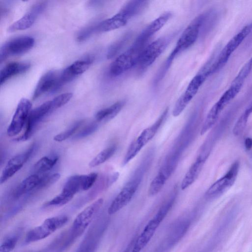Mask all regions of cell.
Wrapping results in <instances>:
<instances>
[{"label": "cell", "instance_id": "1f68e13d", "mask_svg": "<svg viewBox=\"0 0 252 252\" xmlns=\"http://www.w3.org/2000/svg\"><path fill=\"white\" fill-rule=\"evenodd\" d=\"M72 96V93H65L61 94L51 100L52 111L64 105L71 99Z\"/></svg>", "mask_w": 252, "mask_h": 252}, {"label": "cell", "instance_id": "7bdbcfd3", "mask_svg": "<svg viewBox=\"0 0 252 252\" xmlns=\"http://www.w3.org/2000/svg\"><path fill=\"white\" fill-rule=\"evenodd\" d=\"M247 110L250 113H252V103L250 107L247 109Z\"/></svg>", "mask_w": 252, "mask_h": 252}, {"label": "cell", "instance_id": "4dcf8cb0", "mask_svg": "<svg viewBox=\"0 0 252 252\" xmlns=\"http://www.w3.org/2000/svg\"><path fill=\"white\" fill-rule=\"evenodd\" d=\"M83 123V121H80L75 123L71 127H69L63 132L56 135L54 137V140L57 142H62L65 140L75 133L76 130L82 125Z\"/></svg>", "mask_w": 252, "mask_h": 252}, {"label": "cell", "instance_id": "3957f363", "mask_svg": "<svg viewBox=\"0 0 252 252\" xmlns=\"http://www.w3.org/2000/svg\"><path fill=\"white\" fill-rule=\"evenodd\" d=\"M168 113L166 108L157 120L150 126L144 129L140 134L129 145L123 160L124 166L133 159L141 149L154 137L157 132L165 121Z\"/></svg>", "mask_w": 252, "mask_h": 252}, {"label": "cell", "instance_id": "277c9868", "mask_svg": "<svg viewBox=\"0 0 252 252\" xmlns=\"http://www.w3.org/2000/svg\"><path fill=\"white\" fill-rule=\"evenodd\" d=\"M252 30V24L248 25L229 41L214 63L207 66V70L210 75L219 70L226 64L231 54L248 35Z\"/></svg>", "mask_w": 252, "mask_h": 252}, {"label": "cell", "instance_id": "ba28073f", "mask_svg": "<svg viewBox=\"0 0 252 252\" xmlns=\"http://www.w3.org/2000/svg\"><path fill=\"white\" fill-rule=\"evenodd\" d=\"M141 179L140 174L136 177L135 175L126 183L108 208L109 215H112L118 212L130 201L138 188Z\"/></svg>", "mask_w": 252, "mask_h": 252}, {"label": "cell", "instance_id": "52a82bcc", "mask_svg": "<svg viewBox=\"0 0 252 252\" xmlns=\"http://www.w3.org/2000/svg\"><path fill=\"white\" fill-rule=\"evenodd\" d=\"M208 77L205 73L200 71L191 79L185 91L175 104L172 111L174 117H178L183 112Z\"/></svg>", "mask_w": 252, "mask_h": 252}, {"label": "cell", "instance_id": "7c38bea8", "mask_svg": "<svg viewBox=\"0 0 252 252\" xmlns=\"http://www.w3.org/2000/svg\"><path fill=\"white\" fill-rule=\"evenodd\" d=\"M239 169V163L235 162L225 175L213 184L208 189L206 195L208 197H216L219 195L230 187L234 183Z\"/></svg>", "mask_w": 252, "mask_h": 252}, {"label": "cell", "instance_id": "d590c367", "mask_svg": "<svg viewBox=\"0 0 252 252\" xmlns=\"http://www.w3.org/2000/svg\"><path fill=\"white\" fill-rule=\"evenodd\" d=\"M252 68V57L244 65L233 81L243 84Z\"/></svg>", "mask_w": 252, "mask_h": 252}, {"label": "cell", "instance_id": "9a60e30c", "mask_svg": "<svg viewBox=\"0 0 252 252\" xmlns=\"http://www.w3.org/2000/svg\"><path fill=\"white\" fill-rule=\"evenodd\" d=\"M46 3L44 2L36 3L21 18L11 25L9 27L8 31L13 32L29 28L33 25L38 16L44 11Z\"/></svg>", "mask_w": 252, "mask_h": 252}, {"label": "cell", "instance_id": "2e32d148", "mask_svg": "<svg viewBox=\"0 0 252 252\" xmlns=\"http://www.w3.org/2000/svg\"><path fill=\"white\" fill-rule=\"evenodd\" d=\"M59 74L55 71H50L43 75L36 86L32 96L33 99H36L45 93L57 91Z\"/></svg>", "mask_w": 252, "mask_h": 252}, {"label": "cell", "instance_id": "9c48e42d", "mask_svg": "<svg viewBox=\"0 0 252 252\" xmlns=\"http://www.w3.org/2000/svg\"><path fill=\"white\" fill-rule=\"evenodd\" d=\"M34 43V39L29 36L17 37L6 42L0 47V63L10 56L25 53L33 47Z\"/></svg>", "mask_w": 252, "mask_h": 252}, {"label": "cell", "instance_id": "5bb4252c", "mask_svg": "<svg viewBox=\"0 0 252 252\" xmlns=\"http://www.w3.org/2000/svg\"><path fill=\"white\" fill-rule=\"evenodd\" d=\"M34 147L33 143L25 152L15 156L8 160L2 172L0 184L5 183L21 169L31 156Z\"/></svg>", "mask_w": 252, "mask_h": 252}, {"label": "cell", "instance_id": "cb8c5ba5", "mask_svg": "<svg viewBox=\"0 0 252 252\" xmlns=\"http://www.w3.org/2000/svg\"><path fill=\"white\" fill-rule=\"evenodd\" d=\"M85 175H75L69 177L65 182L62 191L72 196L83 190Z\"/></svg>", "mask_w": 252, "mask_h": 252}, {"label": "cell", "instance_id": "7a4b0ae2", "mask_svg": "<svg viewBox=\"0 0 252 252\" xmlns=\"http://www.w3.org/2000/svg\"><path fill=\"white\" fill-rule=\"evenodd\" d=\"M146 46L134 41L129 48L112 63L109 69V75L112 77L118 76L137 65L140 56Z\"/></svg>", "mask_w": 252, "mask_h": 252}, {"label": "cell", "instance_id": "ab89813d", "mask_svg": "<svg viewBox=\"0 0 252 252\" xmlns=\"http://www.w3.org/2000/svg\"><path fill=\"white\" fill-rule=\"evenodd\" d=\"M97 176V174L94 172L85 175L83 186V190L89 189L96 181Z\"/></svg>", "mask_w": 252, "mask_h": 252}, {"label": "cell", "instance_id": "8992f818", "mask_svg": "<svg viewBox=\"0 0 252 252\" xmlns=\"http://www.w3.org/2000/svg\"><path fill=\"white\" fill-rule=\"evenodd\" d=\"M173 35L160 37L147 45L137 64L140 71L146 70L160 56L172 40Z\"/></svg>", "mask_w": 252, "mask_h": 252}, {"label": "cell", "instance_id": "44dd1931", "mask_svg": "<svg viewBox=\"0 0 252 252\" xmlns=\"http://www.w3.org/2000/svg\"><path fill=\"white\" fill-rule=\"evenodd\" d=\"M30 64L24 62H12L6 65L0 72V84L1 85L12 77L27 71Z\"/></svg>", "mask_w": 252, "mask_h": 252}, {"label": "cell", "instance_id": "d4e9b609", "mask_svg": "<svg viewBox=\"0 0 252 252\" xmlns=\"http://www.w3.org/2000/svg\"><path fill=\"white\" fill-rule=\"evenodd\" d=\"M41 177L32 174L25 178L18 186L15 191V197H18L23 194L36 189L40 182Z\"/></svg>", "mask_w": 252, "mask_h": 252}, {"label": "cell", "instance_id": "8d00e7d4", "mask_svg": "<svg viewBox=\"0 0 252 252\" xmlns=\"http://www.w3.org/2000/svg\"><path fill=\"white\" fill-rule=\"evenodd\" d=\"M95 32H96V24L90 25L80 31L77 35V39L78 41H83Z\"/></svg>", "mask_w": 252, "mask_h": 252}, {"label": "cell", "instance_id": "7402d4cb", "mask_svg": "<svg viewBox=\"0 0 252 252\" xmlns=\"http://www.w3.org/2000/svg\"><path fill=\"white\" fill-rule=\"evenodd\" d=\"M243 84L232 81L230 87L223 94L219 100L213 105L220 113L224 107L240 92Z\"/></svg>", "mask_w": 252, "mask_h": 252}, {"label": "cell", "instance_id": "484cf974", "mask_svg": "<svg viewBox=\"0 0 252 252\" xmlns=\"http://www.w3.org/2000/svg\"><path fill=\"white\" fill-rule=\"evenodd\" d=\"M148 4V1L146 0H131L125 4L121 9L131 18L142 12Z\"/></svg>", "mask_w": 252, "mask_h": 252}, {"label": "cell", "instance_id": "ffe728a7", "mask_svg": "<svg viewBox=\"0 0 252 252\" xmlns=\"http://www.w3.org/2000/svg\"><path fill=\"white\" fill-rule=\"evenodd\" d=\"M161 222L155 217L151 220L137 238L131 252H140L150 242Z\"/></svg>", "mask_w": 252, "mask_h": 252}, {"label": "cell", "instance_id": "603a6c76", "mask_svg": "<svg viewBox=\"0 0 252 252\" xmlns=\"http://www.w3.org/2000/svg\"><path fill=\"white\" fill-rule=\"evenodd\" d=\"M125 104L124 101H119L110 106L98 111L95 116L97 122H106L115 117L123 109Z\"/></svg>", "mask_w": 252, "mask_h": 252}, {"label": "cell", "instance_id": "f546056e", "mask_svg": "<svg viewBox=\"0 0 252 252\" xmlns=\"http://www.w3.org/2000/svg\"><path fill=\"white\" fill-rule=\"evenodd\" d=\"M130 35L129 32L127 33L112 44L108 50L107 58L109 59L115 57L126 44Z\"/></svg>", "mask_w": 252, "mask_h": 252}, {"label": "cell", "instance_id": "4316f807", "mask_svg": "<svg viewBox=\"0 0 252 252\" xmlns=\"http://www.w3.org/2000/svg\"><path fill=\"white\" fill-rule=\"evenodd\" d=\"M93 62V59L92 58H88L75 62L68 66L67 68L75 78L77 76L86 71L89 68Z\"/></svg>", "mask_w": 252, "mask_h": 252}, {"label": "cell", "instance_id": "4fadbf2b", "mask_svg": "<svg viewBox=\"0 0 252 252\" xmlns=\"http://www.w3.org/2000/svg\"><path fill=\"white\" fill-rule=\"evenodd\" d=\"M103 203V199L100 198L85 208L74 219L72 224L73 229L77 232L83 231L89 225Z\"/></svg>", "mask_w": 252, "mask_h": 252}, {"label": "cell", "instance_id": "b9f144b4", "mask_svg": "<svg viewBox=\"0 0 252 252\" xmlns=\"http://www.w3.org/2000/svg\"><path fill=\"white\" fill-rule=\"evenodd\" d=\"M245 147L247 150H250L252 148V138H247L245 141Z\"/></svg>", "mask_w": 252, "mask_h": 252}, {"label": "cell", "instance_id": "6da1fadb", "mask_svg": "<svg viewBox=\"0 0 252 252\" xmlns=\"http://www.w3.org/2000/svg\"><path fill=\"white\" fill-rule=\"evenodd\" d=\"M205 14H202L193 19L185 29L173 49L154 80V83L158 84L166 74L170 65L179 55L192 46L197 41L201 30Z\"/></svg>", "mask_w": 252, "mask_h": 252}, {"label": "cell", "instance_id": "e0dca14e", "mask_svg": "<svg viewBox=\"0 0 252 252\" xmlns=\"http://www.w3.org/2000/svg\"><path fill=\"white\" fill-rule=\"evenodd\" d=\"M172 16L170 12H166L155 19L137 37L135 41L147 45L149 39L167 22Z\"/></svg>", "mask_w": 252, "mask_h": 252}, {"label": "cell", "instance_id": "74e56055", "mask_svg": "<svg viewBox=\"0 0 252 252\" xmlns=\"http://www.w3.org/2000/svg\"><path fill=\"white\" fill-rule=\"evenodd\" d=\"M18 238L12 237L5 240L0 246V252H10L15 248Z\"/></svg>", "mask_w": 252, "mask_h": 252}, {"label": "cell", "instance_id": "f1b7e54d", "mask_svg": "<svg viewBox=\"0 0 252 252\" xmlns=\"http://www.w3.org/2000/svg\"><path fill=\"white\" fill-rule=\"evenodd\" d=\"M58 157L45 156L39 159L34 165L33 169L37 173H43L51 170L56 164Z\"/></svg>", "mask_w": 252, "mask_h": 252}, {"label": "cell", "instance_id": "e575fe53", "mask_svg": "<svg viewBox=\"0 0 252 252\" xmlns=\"http://www.w3.org/2000/svg\"><path fill=\"white\" fill-rule=\"evenodd\" d=\"M250 113L246 109L236 122L233 132L234 135H238L244 130L248 120Z\"/></svg>", "mask_w": 252, "mask_h": 252}, {"label": "cell", "instance_id": "f35d334b", "mask_svg": "<svg viewBox=\"0 0 252 252\" xmlns=\"http://www.w3.org/2000/svg\"><path fill=\"white\" fill-rule=\"evenodd\" d=\"M97 125L93 123L84 127L75 137V138H81L86 137L94 132L97 128Z\"/></svg>", "mask_w": 252, "mask_h": 252}, {"label": "cell", "instance_id": "836d02e7", "mask_svg": "<svg viewBox=\"0 0 252 252\" xmlns=\"http://www.w3.org/2000/svg\"><path fill=\"white\" fill-rule=\"evenodd\" d=\"M73 197L62 191L52 199L45 203V206H62L69 202Z\"/></svg>", "mask_w": 252, "mask_h": 252}, {"label": "cell", "instance_id": "8fae6325", "mask_svg": "<svg viewBox=\"0 0 252 252\" xmlns=\"http://www.w3.org/2000/svg\"><path fill=\"white\" fill-rule=\"evenodd\" d=\"M51 100L47 101L31 111L27 123L25 132L20 137L15 139L16 141L29 139L33 134L36 127L42 119L52 112Z\"/></svg>", "mask_w": 252, "mask_h": 252}, {"label": "cell", "instance_id": "ac0fdd59", "mask_svg": "<svg viewBox=\"0 0 252 252\" xmlns=\"http://www.w3.org/2000/svg\"><path fill=\"white\" fill-rule=\"evenodd\" d=\"M208 155L207 153L200 154L192 163L182 181L181 188L182 190L189 187L197 179Z\"/></svg>", "mask_w": 252, "mask_h": 252}, {"label": "cell", "instance_id": "d6986e66", "mask_svg": "<svg viewBox=\"0 0 252 252\" xmlns=\"http://www.w3.org/2000/svg\"><path fill=\"white\" fill-rule=\"evenodd\" d=\"M130 18L121 9L112 17L96 25V32H109L125 26Z\"/></svg>", "mask_w": 252, "mask_h": 252}, {"label": "cell", "instance_id": "60d3db41", "mask_svg": "<svg viewBox=\"0 0 252 252\" xmlns=\"http://www.w3.org/2000/svg\"><path fill=\"white\" fill-rule=\"evenodd\" d=\"M119 176V174L118 172H115L112 175H111L108 179L107 182V187H109L113 183H114L118 178Z\"/></svg>", "mask_w": 252, "mask_h": 252}, {"label": "cell", "instance_id": "d6a6232c", "mask_svg": "<svg viewBox=\"0 0 252 252\" xmlns=\"http://www.w3.org/2000/svg\"><path fill=\"white\" fill-rule=\"evenodd\" d=\"M61 175L59 173L46 175L41 177L40 182L36 189H41L50 187L58 181Z\"/></svg>", "mask_w": 252, "mask_h": 252}, {"label": "cell", "instance_id": "30bf717a", "mask_svg": "<svg viewBox=\"0 0 252 252\" xmlns=\"http://www.w3.org/2000/svg\"><path fill=\"white\" fill-rule=\"evenodd\" d=\"M32 104L26 98H22L16 109L12 120L7 129V134L9 137L18 135L27 123L31 112Z\"/></svg>", "mask_w": 252, "mask_h": 252}, {"label": "cell", "instance_id": "83f0119b", "mask_svg": "<svg viewBox=\"0 0 252 252\" xmlns=\"http://www.w3.org/2000/svg\"><path fill=\"white\" fill-rule=\"evenodd\" d=\"M116 149V146L112 145L103 150L89 162V166L94 167L103 163L114 154Z\"/></svg>", "mask_w": 252, "mask_h": 252}, {"label": "cell", "instance_id": "5b68a950", "mask_svg": "<svg viewBox=\"0 0 252 252\" xmlns=\"http://www.w3.org/2000/svg\"><path fill=\"white\" fill-rule=\"evenodd\" d=\"M68 220V218L66 216L48 218L41 224L33 228L27 233L25 242L31 243L45 239L64 225Z\"/></svg>", "mask_w": 252, "mask_h": 252}]
</instances>
